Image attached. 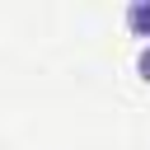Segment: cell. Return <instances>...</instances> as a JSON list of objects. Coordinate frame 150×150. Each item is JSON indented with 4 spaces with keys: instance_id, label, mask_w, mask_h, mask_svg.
<instances>
[{
    "instance_id": "obj_1",
    "label": "cell",
    "mask_w": 150,
    "mask_h": 150,
    "mask_svg": "<svg viewBox=\"0 0 150 150\" xmlns=\"http://www.w3.org/2000/svg\"><path fill=\"white\" fill-rule=\"evenodd\" d=\"M122 23H127V33L141 38V47H145V42H150V0H131V5L122 9Z\"/></svg>"
},
{
    "instance_id": "obj_2",
    "label": "cell",
    "mask_w": 150,
    "mask_h": 150,
    "mask_svg": "<svg viewBox=\"0 0 150 150\" xmlns=\"http://www.w3.org/2000/svg\"><path fill=\"white\" fill-rule=\"evenodd\" d=\"M136 75H141V80L150 84V42H145V47L136 52Z\"/></svg>"
}]
</instances>
